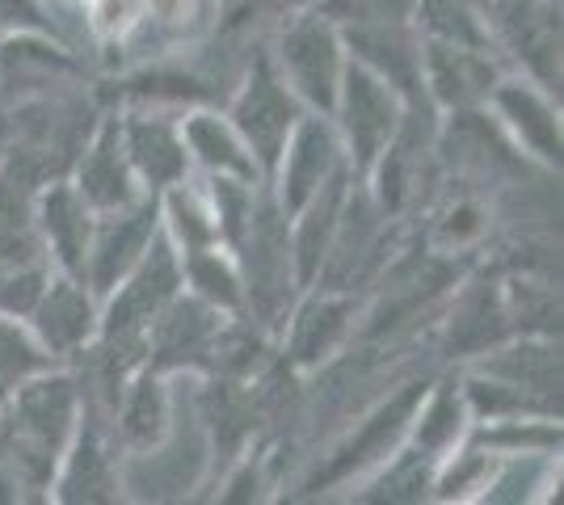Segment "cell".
Returning a JSON list of instances; mask_svg holds the SVG:
<instances>
[{
	"label": "cell",
	"mask_w": 564,
	"mask_h": 505,
	"mask_svg": "<svg viewBox=\"0 0 564 505\" xmlns=\"http://www.w3.org/2000/svg\"><path fill=\"white\" fill-rule=\"evenodd\" d=\"M430 380H409L400 384L388 400H379L376 409L367 413L358 426H354L337 447L329 451V459L300 484V497H321L337 484H350L358 476H371L383 459H392L409 442V426H413V413L422 405Z\"/></svg>",
	"instance_id": "6da1fadb"
},
{
	"label": "cell",
	"mask_w": 564,
	"mask_h": 505,
	"mask_svg": "<svg viewBox=\"0 0 564 505\" xmlns=\"http://www.w3.org/2000/svg\"><path fill=\"white\" fill-rule=\"evenodd\" d=\"M270 59L304 110L333 114L337 85L346 73V43H341V25L333 22L321 4L282 25Z\"/></svg>",
	"instance_id": "7a4b0ae2"
},
{
	"label": "cell",
	"mask_w": 564,
	"mask_h": 505,
	"mask_svg": "<svg viewBox=\"0 0 564 505\" xmlns=\"http://www.w3.org/2000/svg\"><path fill=\"white\" fill-rule=\"evenodd\" d=\"M182 283V249L173 244V237L165 232V223L156 228V237L148 241V249L140 253V262L122 274L106 299H101V320H97V337L101 341H135L148 350V325L152 316L165 308Z\"/></svg>",
	"instance_id": "3957f363"
},
{
	"label": "cell",
	"mask_w": 564,
	"mask_h": 505,
	"mask_svg": "<svg viewBox=\"0 0 564 505\" xmlns=\"http://www.w3.org/2000/svg\"><path fill=\"white\" fill-rule=\"evenodd\" d=\"M329 119L341 135V147H346V165L362 182L379 161V152L392 144V135L400 131L404 101L388 80H379L371 68H362L358 59L346 55V73L337 85V101H333Z\"/></svg>",
	"instance_id": "277c9868"
},
{
	"label": "cell",
	"mask_w": 564,
	"mask_h": 505,
	"mask_svg": "<svg viewBox=\"0 0 564 505\" xmlns=\"http://www.w3.org/2000/svg\"><path fill=\"white\" fill-rule=\"evenodd\" d=\"M304 119V106L300 97L286 89V80L279 76L270 51H258L245 85L236 89L232 106H228V122L236 127V135L245 140V147L253 152V161L261 168V182L274 177L282 147L291 140L295 122Z\"/></svg>",
	"instance_id": "5b68a950"
},
{
	"label": "cell",
	"mask_w": 564,
	"mask_h": 505,
	"mask_svg": "<svg viewBox=\"0 0 564 505\" xmlns=\"http://www.w3.org/2000/svg\"><path fill=\"white\" fill-rule=\"evenodd\" d=\"M494 47L514 51L522 73L561 97V4L556 0H480Z\"/></svg>",
	"instance_id": "8992f818"
},
{
	"label": "cell",
	"mask_w": 564,
	"mask_h": 505,
	"mask_svg": "<svg viewBox=\"0 0 564 505\" xmlns=\"http://www.w3.org/2000/svg\"><path fill=\"white\" fill-rule=\"evenodd\" d=\"M232 316L212 308L207 299L189 295L186 287L169 299L148 325V366L173 375V371H212L215 341Z\"/></svg>",
	"instance_id": "52a82bcc"
},
{
	"label": "cell",
	"mask_w": 564,
	"mask_h": 505,
	"mask_svg": "<svg viewBox=\"0 0 564 505\" xmlns=\"http://www.w3.org/2000/svg\"><path fill=\"white\" fill-rule=\"evenodd\" d=\"M485 110H494L497 127L506 131V140L527 161H535L543 168H561V101H552L543 85H535L531 76H501L485 101Z\"/></svg>",
	"instance_id": "ba28073f"
},
{
	"label": "cell",
	"mask_w": 564,
	"mask_h": 505,
	"mask_svg": "<svg viewBox=\"0 0 564 505\" xmlns=\"http://www.w3.org/2000/svg\"><path fill=\"white\" fill-rule=\"evenodd\" d=\"M341 165H346V147H341V135H337L333 119L304 110V119L295 122L279 165H274V177L265 186H270L274 202L282 207V216L291 219Z\"/></svg>",
	"instance_id": "9c48e42d"
},
{
	"label": "cell",
	"mask_w": 564,
	"mask_h": 505,
	"mask_svg": "<svg viewBox=\"0 0 564 505\" xmlns=\"http://www.w3.org/2000/svg\"><path fill=\"white\" fill-rule=\"evenodd\" d=\"M354 333V299L341 287H312L300 290V299L286 312V337H282V359L291 371H316L346 345Z\"/></svg>",
	"instance_id": "30bf717a"
},
{
	"label": "cell",
	"mask_w": 564,
	"mask_h": 505,
	"mask_svg": "<svg viewBox=\"0 0 564 505\" xmlns=\"http://www.w3.org/2000/svg\"><path fill=\"white\" fill-rule=\"evenodd\" d=\"M85 400V396H80ZM118 442H110V433L101 426L94 405H80V421L72 433L68 451L59 459L55 476H51L47 497L64 505H106L118 502V463H115Z\"/></svg>",
	"instance_id": "8fae6325"
},
{
	"label": "cell",
	"mask_w": 564,
	"mask_h": 505,
	"mask_svg": "<svg viewBox=\"0 0 564 505\" xmlns=\"http://www.w3.org/2000/svg\"><path fill=\"white\" fill-rule=\"evenodd\" d=\"M97 320H101V299H97L85 278L72 274H51L43 295L34 299V308L25 316V325L34 329L39 345L55 362L80 359L97 341Z\"/></svg>",
	"instance_id": "7c38bea8"
},
{
	"label": "cell",
	"mask_w": 564,
	"mask_h": 505,
	"mask_svg": "<svg viewBox=\"0 0 564 505\" xmlns=\"http://www.w3.org/2000/svg\"><path fill=\"white\" fill-rule=\"evenodd\" d=\"M422 80L425 101L438 114L485 110L494 85L501 80V68H497V59L485 47H459V43L422 39Z\"/></svg>",
	"instance_id": "4fadbf2b"
},
{
	"label": "cell",
	"mask_w": 564,
	"mask_h": 505,
	"mask_svg": "<svg viewBox=\"0 0 564 505\" xmlns=\"http://www.w3.org/2000/svg\"><path fill=\"white\" fill-rule=\"evenodd\" d=\"M346 55L388 80L404 106L425 101L422 80V34L413 22H346L341 25Z\"/></svg>",
	"instance_id": "5bb4252c"
},
{
	"label": "cell",
	"mask_w": 564,
	"mask_h": 505,
	"mask_svg": "<svg viewBox=\"0 0 564 505\" xmlns=\"http://www.w3.org/2000/svg\"><path fill=\"white\" fill-rule=\"evenodd\" d=\"M161 228V198L143 194L140 202L97 216L94 241H89V265H85V283L97 299H106L122 283V274L140 262V253Z\"/></svg>",
	"instance_id": "9a60e30c"
},
{
	"label": "cell",
	"mask_w": 564,
	"mask_h": 505,
	"mask_svg": "<svg viewBox=\"0 0 564 505\" xmlns=\"http://www.w3.org/2000/svg\"><path fill=\"white\" fill-rule=\"evenodd\" d=\"M68 182L76 186V194L94 207V216L122 211V207L140 202L143 194H148L140 186L131 161H127V152H122V135H118L115 114L97 122V131L85 140V147H80V161H76Z\"/></svg>",
	"instance_id": "2e32d148"
},
{
	"label": "cell",
	"mask_w": 564,
	"mask_h": 505,
	"mask_svg": "<svg viewBox=\"0 0 564 505\" xmlns=\"http://www.w3.org/2000/svg\"><path fill=\"white\" fill-rule=\"evenodd\" d=\"M94 223V207L76 194L72 182H51L34 198V228H39V241H43L51 270H59V274L85 278Z\"/></svg>",
	"instance_id": "e0dca14e"
},
{
	"label": "cell",
	"mask_w": 564,
	"mask_h": 505,
	"mask_svg": "<svg viewBox=\"0 0 564 505\" xmlns=\"http://www.w3.org/2000/svg\"><path fill=\"white\" fill-rule=\"evenodd\" d=\"M118 135H122V152L135 168L140 186L148 194H161L177 182H186L194 165H189L186 140L182 127L173 119H165L161 110H135L127 119H118Z\"/></svg>",
	"instance_id": "ac0fdd59"
},
{
	"label": "cell",
	"mask_w": 564,
	"mask_h": 505,
	"mask_svg": "<svg viewBox=\"0 0 564 505\" xmlns=\"http://www.w3.org/2000/svg\"><path fill=\"white\" fill-rule=\"evenodd\" d=\"M354 186V168L341 165L333 173L321 190L307 198L295 216L286 219V232H291V257H295V278H300V290L316 283L321 265L329 257L333 237H337V223H341V211H346V198H350Z\"/></svg>",
	"instance_id": "d6986e66"
},
{
	"label": "cell",
	"mask_w": 564,
	"mask_h": 505,
	"mask_svg": "<svg viewBox=\"0 0 564 505\" xmlns=\"http://www.w3.org/2000/svg\"><path fill=\"white\" fill-rule=\"evenodd\" d=\"M165 380L169 375L152 371L148 362H143L131 380H127L115 413H110V421H115V442L122 447V451H131V455H148V451H156V447L169 438V426H173V405H169Z\"/></svg>",
	"instance_id": "ffe728a7"
},
{
	"label": "cell",
	"mask_w": 564,
	"mask_h": 505,
	"mask_svg": "<svg viewBox=\"0 0 564 505\" xmlns=\"http://www.w3.org/2000/svg\"><path fill=\"white\" fill-rule=\"evenodd\" d=\"M182 140H186L189 165L203 177H236V182H261V168L253 161V152L245 147V140L236 135V127L228 114L215 110H186V119H177Z\"/></svg>",
	"instance_id": "44dd1931"
},
{
	"label": "cell",
	"mask_w": 564,
	"mask_h": 505,
	"mask_svg": "<svg viewBox=\"0 0 564 505\" xmlns=\"http://www.w3.org/2000/svg\"><path fill=\"white\" fill-rule=\"evenodd\" d=\"M471 430V413L468 400H464V387L455 375L447 380H430L422 405L413 413V426H409V442L425 451L430 459L451 455Z\"/></svg>",
	"instance_id": "7402d4cb"
},
{
	"label": "cell",
	"mask_w": 564,
	"mask_h": 505,
	"mask_svg": "<svg viewBox=\"0 0 564 505\" xmlns=\"http://www.w3.org/2000/svg\"><path fill=\"white\" fill-rule=\"evenodd\" d=\"M182 283L189 295L207 299L212 308L228 316H245V283H240V265L228 244H203L182 253Z\"/></svg>",
	"instance_id": "603a6c76"
},
{
	"label": "cell",
	"mask_w": 564,
	"mask_h": 505,
	"mask_svg": "<svg viewBox=\"0 0 564 505\" xmlns=\"http://www.w3.org/2000/svg\"><path fill=\"white\" fill-rule=\"evenodd\" d=\"M438 459L417 451L413 442H404L397 455L383 459L376 472L367 476V488H358V502H430Z\"/></svg>",
	"instance_id": "cb8c5ba5"
},
{
	"label": "cell",
	"mask_w": 564,
	"mask_h": 505,
	"mask_svg": "<svg viewBox=\"0 0 564 505\" xmlns=\"http://www.w3.org/2000/svg\"><path fill=\"white\" fill-rule=\"evenodd\" d=\"M413 25L422 39L494 51V34L476 0H413Z\"/></svg>",
	"instance_id": "d4e9b609"
},
{
	"label": "cell",
	"mask_w": 564,
	"mask_h": 505,
	"mask_svg": "<svg viewBox=\"0 0 564 505\" xmlns=\"http://www.w3.org/2000/svg\"><path fill=\"white\" fill-rule=\"evenodd\" d=\"M47 366H59V362L39 345L34 329L22 316L0 312V392H9L13 384H22V380L47 371Z\"/></svg>",
	"instance_id": "484cf974"
},
{
	"label": "cell",
	"mask_w": 564,
	"mask_h": 505,
	"mask_svg": "<svg viewBox=\"0 0 564 505\" xmlns=\"http://www.w3.org/2000/svg\"><path fill=\"white\" fill-rule=\"evenodd\" d=\"M480 232H485V211H480V202H476V198H455L447 207V216L434 223V244H438L443 253H455V249H464V244L476 241Z\"/></svg>",
	"instance_id": "4316f807"
},
{
	"label": "cell",
	"mask_w": 564,
	"mask_h": 505,
	"mask_svg": "<svg viewBox=\"0 0 564 505\" xmlns=\"http://www.w3.org/2000/svg\"><path fill=\"white\" fill-rule=\"evenodd\" d=\"M22 34L59 39L51 13L39 0H0V39H22Z\"/></svg>",
	"instance_id": "83f0119b"
},
{
	"label": "cell",
	"mask_w": 564,
	"mask_h": 505,
	"mask_svg": "<svg viewBox=\"0 0 564 505\" xmlns=\"http://www.w3.org/2000/svg\"><path fill=\"white\" fill-rule=\"evenodd\" d=\"M556 4H561V0H556Z\"/></svg>",
	"instance_id": "f1b7e54d"
}]
</instances>
